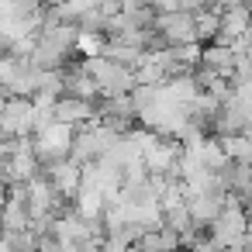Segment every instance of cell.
I'll return each instance as SVG.
<instances>
[{
	"label": "cell",
	"mask_w": 252,
	"mask_h": 252,
	"mask_svg": "<svg viewBox=\"0 0 252 252\" xmlns=\"http://www.w3.org/2000/svg\"><path fill=\"white\" fill-rule=\"evenodd\" d=\"M207 231H211V238H214L218 249H238V242L245 235V211H242V204H238L235 193H224V204L207 221Z\"/></svg>",
	"instance_id": "cell-1"
},
{
	"label": "cell",
	"mask_w": 252,
	"mask_h": 252,
	"mask_svg": "<svg viewBox=\"0 0 252 252\" xmlns=\"http://www.w3.org/2000/svg\"><path fill=\"white\" fill-rule=\"evenodd\" d=\"M83 66L94 76V83H97L100 94H128L135 87V69L131 66H121V63L107 59V56H87Z\"/></svg>",
	"instance_id": "cell-2"
},
{
	"label": "cell",
	"mask_w": 252,
	"mask_h": 252,
	"mask_svg": "<svg viewBox=\"0 0 252 252\" xmlns=\"http://www.w3.org/2000/svg\"><path fill=\"white\" fill-rule=\"evenodd\" d=\"M35 125H38V118H35L32 97H14L11 94L4 100V107H0V131L7 138H14V135H32Z\"/></svg>",
	"instance_id": "cell-3"
},
{
	"label": "cell",
	"mask_w": 252,
	"mask_h": 252,
	"mask_svg": "<svg viewBox=\"0 0 252 252\" xmlns=\"http://www.w3.org/2000/svg\"><path fill=\"white\" fill-rule=\"evenodd\" d=\"M156 28L166 35L169 45H180V42H197V32H193V11H159L156 14Z\"/></svg>",
	"instance_id": "cell-4"
},
{
	"label": "cell",
	"mask_w": 252,
	"mask_h": 252,
	"mask_svg": "<svg viewBox=\"0 0 252 252\" xmlns=\"http://www.w3.org/2000/svg\"><path fill=\"white\" fill-rule=\"evenodd\" d=\"M59 76H63V94H73V97H83V100H94L100 94L97 83H94V76L87 73L83 59L80 63H69L66 59V66L59 69Z\"/></svg>",
	"instance_id": "cell-5"
},
{
	"label": "cell",
	"mask_w": 252,
	"mask_h": 252,
	"mask_svg": "<svg viewBox=\"0 0 252 252\" xmlns=\"http://www.w3.org/2000/svg\"><path fill=\"white\" fill-rule=\"evenodd\" d=\"M52 118L66 121V125H83V121H94V104L83 97H73V94H59L52 104Z\"/></svg>",
	"instance_id": "cell-6"
},
{
	"label": "cell",
	"mask_w": 252,
	"mask_h": 252,
	"mask_svg": "<svg viewBox=\"0 0 252 252\" xmlns=\"http://www.w3.org/2000/svg\"><path fill=\"white\" fill-rule=\"evenodd\" d=\"M183 204H187V211H190V221H193V228H207V221L221 211V204H224V193H187L183 197Z\"/></svg>",
	"instance_id": "cell-7"
},
{
	"label": "cell",
	"mask_w": 252,
	"mask_h": 252,
	"mask_svg": "<svg viewBox=\"0 0 252 252\" xmlns=\"http://www.w3.org/2000/svg\"><path fill=\"white\" fill-rule=\"evenodd\" d=\"M197 63L207 66V69L218 73V76H231V69H235V49H231V45H221V42H204Z\"/></svg>",
	"instance_id": "cell-8"
},
{
	"label": "cell",
	"mask_w": 252,
	"mask_h": 252,
	"mask_svg": "<svg viewBox=\"0 0 252 252\" xmlns=\"http://www.w3.org/2000/svg\"><path fill=\"white\" fill-rule=\"evenodd\" d=\"M100 56H107V59H114V63H121V66H142L145 63V49H138V45H128V42H121V38H104V49H100Z\"/></svg>",
	"instance_id": "cell-9"
},
{
	"label": "cell",
	"mask_w": 252,
	"mask_h": 252,
	"mask_svg": "<svg viewBox=\"0 0 252 252\" xmlns=\"http://www.w3.org/2000/svg\"><path fill=\"white\" fill-rule=\"evenodd\" d=\"M162 224H169L180 238L193 228V221H190V211H187V204L180 200V204H169V207H162Z\"/></svg>",
	"instance_id": "cell-10"
},
{
	"label": "cell",
	"mask_w": 252,
	"mask_h": 252,
	"mask_svg": "<svg viewBox=\"0 0 252 252\" xmlns=\"http://www.w3.org/2000/svg\"><path fill=\"white\" fill-rule=\"evenodd\" d=\"M104 49V35H94V32H76V52L87 59V56H100Z\"/></svg>",
	"instance_id": "cell-11"
},
{
	"label": "cell",
	"mask_w": 252,
	"mask_h": 252,
	"mask_svg": "<svg viewBox=\"0 0 252 252\" xmlns=\"http://www.w3.org/2000/svg\"><path fill=\"white\" fill-rule=\"evenodd\" d=\"M159 235H162V249H176V245H180V235H176L169 224H162V221H159Z\"/></svg>",
	"instance_id": "cell-12"
},
{
	"label": "cell",
	"mask_w": 252,
	"mask_h": 252,
	"mask_svg": "<svg viewBox=\"0 0 252 252\" xmlns=\"http://www.w3.org/2000/svg\"><path fill=\"white\" fill-rule=\"evenodd\" d=\"M242 135H249V138H252V121H245V128H242Z\"/></svg>",
	"instance_id": "cell-13"
},
{
	"label": "cell",
	"mask_w": 252,
	"mask_h": 252,
	"mask_svg": "<svg viewBox=\"0 0 252 252\" xmlns=\"http://www.w3.org/2000/svg\"><path fill=\"white\" fill-rule=\"evenodd\" d=\"M245 42L252 45V18H249V32H245Z\"/></svg>",
	"instance_id": "cell-14"
}]
</instances>
